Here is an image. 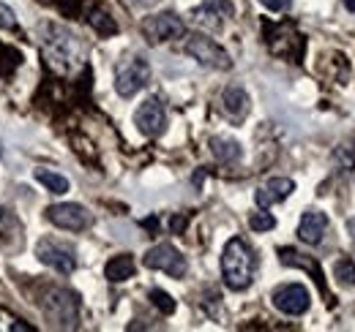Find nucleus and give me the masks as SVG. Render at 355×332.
Here are the masks:
<instances>
[{"instance_id":"obj_1","label":"nucleus","mask_w":355,"mask_h":332,"mask_svg":"<svg viewBox=\"0 0 355 332\" xmlns=\"http://www.w3.org/2000/svg\"><path fill=\"white\" fill-rule=\"evenodd\" d=\"M254 267H257V259H254V250L246 246V240L241 237H232L222 250V278L224 286L232 291H243L252 286L254 281Z\"/></svg>"},{"instance_id":"obj_2","label":"nucleus","mask_w":355,"mask_h":332,"mask_svg":"<svg viewBox=\"0 0 355 332\" xmlns=\"http://www.w3.org/2000/svg\"><path fill=\"white\" fill-rule=\"evenodd\" d=\"M44 313L55 327L74 330L80 322V297L69 289L49 291L44 299Z\"/></svg>"},{"instance_id":"obj_3","label":"nucleus","mask_w":355,"mask_h":332,"mask_svg":"<svg viewBox=\"0 0 355 332\" xmlns=\"http://www.w3.org/2000/svg\"><path fill=\"white\" fill-rule=\"evenodd\" d=\"M142 33L150 44H162V42H175L186 36V22L178 17L175 11H162L156 17H148L142 22Z\"/></svg>"},{"instance_id":"obj_4","label":"nucleus","mask_w":355,"mask_h":332,"mask_svg":"<svg viewBox=\"0 0 355 332\" xmlns=\"http://www.w3.org/2000/svg\"><path fill=\"white\" fill-rule=\"evenodd\" d=\"M148 82H150V66H148L145 57H132V60H126L123 66H118L115 90H118L121 98H132V95H137Z\"/></svg>"},{"instance_id":"obj_5","label":"nucleus","mask_w":355,"mask_h":332,"mask_svg":"<svg viewBox=\"0 0 355 332\" xmlns=\"http://www.w3.org/2000/svg\"><path fill=\"white\" fill-rule=\"evenodd\" d=\"M142 264H145L148 270H162V273H167V275H173V278H183L186 270H189L186 256H183L173 243H159V246H153V248L145 253Z\"/></svg>"},{"instance_id":"obj_6","label":"nucleus","mask_w":355,"mask_h":332,"mask_svg":"<svg viewBox=\"0 0 355 332\" xmlns=\"http://www.w3.org/2000/svg\"><path fill=\"white\" fill-rule=\"evenodd\" d=\"M186 52H189L200 66H205V68H219V71L232 68L230 55H227L214 39H208V36H200V33H197V36H189Z\"/></svg>"},{"instance_id":"obj_7","label":"nucleus","mask_w":355,"mask_h":332,"mask_svg":"<svg viewBox=\"0 0 355 332\" xmlns=\"http://www.w3.org/2000/svg\"><path fill=\"white\" fill-rule=\"evenodd\" d=\"M39 261L52 267L55 273L60 275H71L77 270V250L66 243H58V240H42L39 248H36Z\"/></svg>"},{"instance_id":"obj_8","label":"nucleus","mask_w":355,"mask_h":332,"mask_svg":"<svg viewBox=\"0 0 355 332\" xmlns=\"http://www.w3.org/2000/svg\"><path fill=\"white\" fill-rule=\"evenodd\" d=\"M46 221L55 223L58 229H66V232H85L90 223H93V215H90V210L83 208V205L63 202V205L46 208Z\"/></svg>"},{"instance_id":"obj_9","label":"nucleus","mask_w":355,"mask_h":332,"mask_svg":"<svg viewBox=\"0 0 355 332\" xmlns=\"http://www.w3.org/2000/svg\"><path fill=\"white\" fill-rule=\"evenodd\" d=\"M134 125L139 128V133H145L150 139L162 136L167 131V109H164V104L159 98L142 101L137 107V112H134Z\"/></svg>"},{"instance_id":"obj_10","label":"nucleus","mask_w":355,"mask_h":332,"mask_svg":"<svg viewBox=\"0 0 355 332\" xmlns=\"http://www.w3.org/2000/svg\"><path fill=\"white\" fill-rule=\"evenodd\" d=\"M270 299H273V308L287 313V316H304L311 305L309 289L301 284H284V286L273 289Z\"/></svg>"},{"instance_id":"obj_11","label":"nucleus","mask_w":355,"mask_h":332,"mask_svg":"<svg viewBox=\"0 0 355 332\" xmlns=\"http://www.w3.org/2000/svg\"><path fill=\"white\" fill-rule=\"evenodd\" d=\"M194 22L208 28V30H219L227 17H232V3L230 0H202L194 11H191Z\"/></svg>"},{"instance_id":"obj_12","label":"nucleus","mask_w":355,"mask_h":332,"mask_svg":"<svg viewBox=\"0 0 355 332\" xmlns=\"http://www.w3.org/2000/svg\"><path fill=\"white\" fill-rule=\"evenodd\" d=\"M325 232H328V215H325V212H320V210H306V212L301 215V223H298V237H301V243H306V246H320L322 237H325Z\"/></svg>"},{"instance_id":"obj_13","label":"nucleus","mask_w":355,"mask_h":332,"mask_svg":"<svg viewBox=\"0 0 355 332\" xmlns=\"http://www.w3.org/2000/svg\"><path fill=\"white\" fill-rule=\"evenodd\" d=\"M293 191H295V183L290 177H273V180H268L263 188H257L254 202H257L260 210H268L270 205H276V202H284Z\"/></svg>"},{"instance_id":"obj_14","label":"nucleus","mask_w":355,"mask_h":332,"mask_svg":"<svg viewBox=\"0 0 355 332\" xmlns=\"http://www.w3.org/2000/svg\"><path fill=\"white\" fill-rule=\"evenodd\" d=\"M279 261H282V264H287V267H301V270H306L311 278L317 281L320 291L328 297V289H325V278H322V270H320V264H317L311 256H306V253H298L295 248H279Z\"/></svg>"},{"instance_id":"obj_15","label":"nucleus","mask_w":355,"mask_h":332,"mask_svg":"<svg viewBox=\"0 0 355 332\" xmlns=\"http://www.w3.org/2000/svg\"><path fill=\"white\" fill-rule=\"evenodd\" d=\"M222 109L227 112V118H230V120L241 123V120L249 115V109H252L249 93H246L243 87H238V84L227 87V90L222 93Z\"/></svg>"},{"instance_id":"obj_16","label":"nucleus","mask_w":355,"mask_h":332,"mask_svg":"<svg viewBox=\"0 0 355 332\" xmlns=\"http://www.w3.org/2000/svg\"><path fill=\"white\" fill-rule=\"evenodd\" d=\"M134 273H137V264H134V259L129 253L112 256V259L107 261V267H104V278H107L110 284H123V281L134 278Z\"/></svg>"},{"instance_id":"obj_17","label":"nucleus","mask_w":355,"mask_h":332,"mask_svg":"<svg viewBox=\"0 0 355 332\" xmlns=\"http://www.w3.org/2000/svg\"><path fill=\"white\" fill-rule=\"evenodd\" d=\"M211 153H214V158L222 161V164H238L241 156H243L241 145H238L235 139H230V136H214V139H211Z\"/></svg>"},{"instance_id":"obj_18","label":"nucleus","mask_w":355,"mask_h":332,"mask_svg":"<svg viewBox=\"0 0 355 332\" xmlns=\"http://www.w3.org/2000/svg\"><path fill=\"white\" fill-rule=\"evenodd\" d=\"M11 237L19 243L22 240V226H19V221H17V215H11L8 210L0 208V246H11Z\"/></svg>"},{"instance_id":"obj_19","label":"nucleus","mask_w":355,"mask_h":332,"mask_svg":"<svg viewBox=\"0 0 355 332\" xmlns=\"http://www.w3.org/2000/svg\"><path fill=\"white\" fill-rule=\"evenodd\" d=\"M88 25L98 33V36H115L118 33V22L107 14V11H101V8H96V11H90L88 17Z\"/></svg>"},{"instance_id":"obj_20","label":"nucleus","mask_w":355,"mask_h":332,"mask_svg":"<svg viewBox=\"0 0 355 332\" xmlns=\"http://www.w3.org/2000/svg\"><path fill=\"white\" fill-rule=\"evenodd\" d=\"M36 180L44 185L49 194H66L69 191V180L52 169H36Z\"/></svg>"},{"instance_id":"obj_21","label":"nucleus","mask_w":355,"mask_h":332,"mask_svg":"<svg viewBox=\"0 0 355 332\" xmlns=\"http://www.w3.org/2000/svg\"><path fill=\"white\" fill-rule=\"evenodd\" d=\"M334 275L342 286H355V259H339L334 264Z\"/></svg>"},{"instance_id":"obj_22","label":"nucleus","mask_w":355,"mask_h":332,"mask_svg":"<svg viewBox=\"0 0 355 332\" xmlns=\"http://www.w3.org/2000/svg\"><path fill=\"white\" fill-rule=\"evenodd\" d=\"M148 297H150V302H153V305H156V308H159L164 316L175 313V299H173V297H170L164 289H150V294H148Z\"/></svg>"},{"instance_id":"obj_23","label":"nucleus","mask_w":355,"mask_h":332,"mask_svg":"<svg viewBox=\"0 0 355 332\" xmlns=\"http://www.w3.org/2000/svg\"><path fill=\"white\" fill-rule=\"evenodd\" d=\"M334 161L342 166V169H355V147L353 145H339L336 153H334Z\"/></svg>"},{"instance_id":"obj_24","label":"nucleus","mask_w":355,"mask_h":332,"mask_svg":"<svg viewBox=\"0 0 355 332\" xmlns=\"http://www.w3.org/2000/svg\"><path fill=\"white\" fill-rule=\"evenodd\" d=\"M249 226L254 229V232H270L273 226H276V218L266 212V210H260V212H254L252 218H249Z\"/></svg>"},{"instance_id":"obj_25","label":"nucleus","mask_w":355,"mask_h":332,"mask_svg":"<svg viewBox=\"0 0 355 332\" xmlns=\"http://www.w3.org/2000/svg\"><path fill=\"white\" fill-rule=\"evenodd\" d=\"M0 28H6V30H17V14H14L6 3H0Z\"/></svg>"},{"instance_id":"obj_26","label":"nucleus","mask_w":355,"mask_h":332,"mask_svg":"<svg viewBox=\"0 0 355 332\" xmlns=\"http://www.w3.org/2000/svg\"><path fill=\"white\" fill-rule=\"evenodd\" d=\"M263 6H266L268 11H276V14H282V11H287L290 8V3L293 0H260Z\"/></svg>"},{"instance_id":"obj_27","label":"nucleus","mask_w":355,"mask_h":332,"mask_svg":"<svg viewBox=\"0 0 355 332\" xmlns=\"http://www.w3.org/2000/svg\"><path fill=\"white\" fill-rule=\"evenodd\" d=\"M186 223H189V221H186L183 215H173V218H170V229H173V234H180V232L186 229Z\"/></svg>"},{"instance_id":"obj_28","label":"nucleus","mask_w":355,"mask_h":332,"mask_svg":"<svg viewBox=\"0 0 355 332\" xmlns=\"http://www.w3.org/2000/svg\"><path fill=\"white\" fill-rule=\"evenodd\" d=\"M11 330H17V332H25V330H31V327H28V324H22V322H14V324H11Z\"/></svg>"},{"instance_id":"obj_29","label":"nucleus","mask_w":355,"mask_h":332,"mask_svg":"<svg viewBox=\"0 0 355 332\" xmlns=\"http://www.w3.org/2000/svg\"><path fill=\"white\" fill-rule=\"evenodd\" d=\"M142 226H145V229H150V232H153V229H156V218H148V221H145V223H142Z\"/></svg>"},{"instance_id":"obj_30","label":"nucleus","mask_w":355,"mask_h":332,"mask_svg":"<svg viewBox=\"0 0 355 332\" xmlns=\"http://www.w3.org/2000/svg\"><path fill=\"white\" fill-rule=\"evenodd\" d=\"M345 6H347V11H353L355 14V0H345Z\"/></svg>"},{"instance_id":"obj_31","label":"nucleus","mask_w":355,"mask_h":332,"mask_svg":"<svg viewBox=\"0 0 355 332\" xmlns=\"http://www.w3.org/2000/svg\"><path fill=\"white\" fill-rule=\"evenodd\" d=\"M0 156H3V147H0Z\"/></svg>"}]
</instances>
